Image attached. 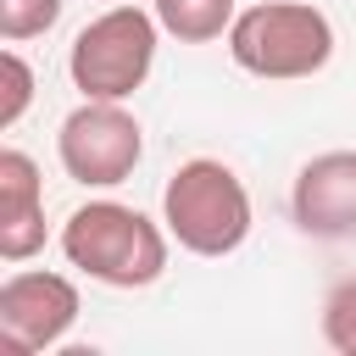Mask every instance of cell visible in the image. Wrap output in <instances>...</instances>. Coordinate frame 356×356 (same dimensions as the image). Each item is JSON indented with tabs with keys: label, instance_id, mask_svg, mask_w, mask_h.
<instances>
[{
	"label": "cell",
	"instance_id": "6da1fadb",
	"mask_svg": "<svg viewBox=\"0 0 356 356\" xmlns=\"http://www.w3.org/2000/svg\"><path fill=\"white\" fill-rule=\"evenodd\" d=\"M61 256L95 284L145 289L167 273V234L122 200H89L61 222Z\"/></svg>",
	"mask_w": 356,
	"mask_h": 356
},
{
	"label": "cell",
	"instance_id": "7a4b0ae2",
	"mask_svg": "<svg viewBox=\"0 0 356 356\" xmlns=\"http://www.w3.org/2000/svg\"><path fill=\"white\" fill-rule=\"evenodd\" d=\"M161 222L167 234L195 256H228L250 234V195L234 167L195 156L184 161L161 189Z\"/></svg>",
	"mask_w": 356,
	"mask_h": 356
},
{
	"label": "cell",
	"instance_id": "3957f363",
	"mask_svg": "<svg viewBox=\"0 0 356 356\" xmlns=\"http://www.w3.org/2000/svg\"><path fill=\"white\" fill-rule=\"evenodd\" d=\"M228 56L256 78H312L334 56V22L306 0H261L234 17Z\"/></svg>",
	"mask_w": 356,
	"mask_h": 356
},
{
	"label": "cell",
	"instance_id": "277c9868",
	"mask_svg": "<svg viewBox=\"0 0 356 356\" xmlns=\"http://www.w3.org/2000/svg\"><path fill=\"white\" fill-rule=\"evenodd\" d=\"M156 28L161 22L139 6L100 11L72 39V56H67V72L83 89V100H128L156 67Z\"/></svg>",
	"mask_w": 356,
	"mask_h": 356
},
{
	"label": "cell",
	"instance_id": "5b68a950",
	"mask_svg": "<svg viewBox=\"0 0 356 356\" xmlns=\"http://www.w3.org/2000/svg\"><path fill=\"white\" fill-rule=\"evenodd\" d=\"M139 150H145L139 122H134V111H122L117 100H83V106L61 122V134H56V156H61L67 178H78V184H89V189L122 184V178L139 167Z\"/></svg>",
	"mask_w": 356,
	"mask_h": 356
},
{
	"label": "cell",
	"instance_id": "8992f818",
	"mask_svg": "<svg viewBox=\"0 0 356 356\" xmlns=\"http://www.w3.org/2000/svg\"><path fill=\"white\" fill-rule=\"evenodd\" d=\"M78 323V289L61 273H11L0 284V350L33 356L61 345V334Z\"/></svg>",
	"mask_w": 356,
	"mask_h": 356
},
{
	"label": "cell",
	"instance_id": "52a82bcc",
	"mask_svg": "<svg viewBox=\"0 0 356 356\" xmlns=\"http://www.w3.org/2000/svg\"><path fill=\"white\" fill-rule=\"evenodd\" d=\"M295 222L317 239H345L356 234V150H328L312 156L295 178Z\"/></svg>",
	"mask_w": 356,
	"mask_h": 356
},
{
	"label": "cell",
	"instance_id": "ba28073f",
	"mask_svg": "<svg viewBox=\"0 0 356 356\" xmlns=\"http://www.w3.org/2000/svg\"><path fill=\"white\" fill-rule=\"evenodd\" d=\"M44 245V189L39 167L22 150H0V256L28 261Z\"/></svg>",
	"mask_w": 356,
	"mask_h": 356
},
{
	"label": "cell",
	"instance_id": "9c48e42d",
	"mask_svg": "<svg viewBox=\"0 0 356 356\" xmlns=\"http://www.w3.org/2000/svg\"><path fill=\"white\" fill-rule=\"evenodd\" d=\"M156 22L184 44H206L234 28V0H156Z\"/></svg>",
	"mask_w": 356,
	"mask_h": 356
},
{
	"label": "cell",
	"instance_id": "30bf717a",
	"mask_svg": "<svg viewBox=\"0 0 356 356\" xmlns=\"http://www.w3.org/2000/svg\"><path fill=\"white\" fill-rule=\"evenodd\" d=\"M56 17H61V0H0V39L22 44V39L56 28Z\"/></svg>",
	"mask_w": 356,
	"mask_h": 356
},
{
	"label": "cell",
	"instance_id": "8fae6325",
	"mask_svg": "<svg viewBox=\"0 0 356 356\" xmlns=\"http://www.w3.org/2000/svg\"><path fill=\"white\" fill-rule=\"evenodd\" d=\"M323 339L345 356H356V284H339L323 300Z\"/></svg>",
	"mask_w": 356,
	"mask_h": 356
},
{
	"label": "cell",
	"instance_id": "7c38bea8",
	"mask_svg": "<svg viewBox=\"0 0 356 356\" xmlns=\"http://www.w3.org/2000/svg\"><path fill=\"white\" fill-rule=\"evenodd\" d=\"M0 72H6L0 128H17V117H22V111H28V100H33V72H28V61H22L17 50H6V56H0Z\"/></svg>",
	"mask_w": 356,
	"mask_h": 356
}]
</instances>
